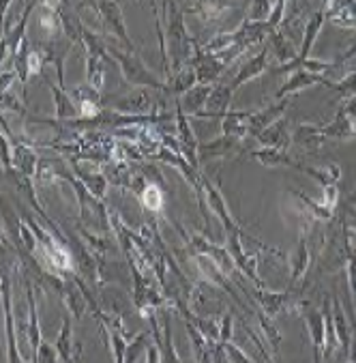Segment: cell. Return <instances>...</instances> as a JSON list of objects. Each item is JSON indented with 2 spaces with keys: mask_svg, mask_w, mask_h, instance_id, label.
<instances>
[{
  "mask_svg": "<svg viewBox=\"0 0 356 363\" xmlns=\"http://www.w3.org/2000/svg\"><path fill=\"white\" fill-rule=\"evenodd\" d=\"M318 84H324L328 86L331 80H326L322 74H314V71H307V69H299L294 71V76L283 84L279 91H277V99H283L286 95H292V93H299L303 89H311V86H318Z\"/></svg>",
  "mask_w": 356,
  "mask_h": 363,
  "instance_id": "1",
  "label": "cell"
},
{
  "mask_svg": "<svg viewBox=\"0 0 356 363\" xmlns=\"http://www.w3.org/2000/svg\"><path fill=\"white\" fill-rule=\"evenodd\" d=\"M324 13L341 28H356V0H328Z\"/></svg>",
  "mask_w": 356,
  "mask_h": 363,
  "instance_id": "2",
  "label": "cell"
},
{
  "mask_svg": "<svg viewBox=\"0 0 356 363\" xmlns=\"http://www.w3.org/2000/svg\"><path fill=\"white\" fill-rule=\"evenodd\" d=\"M255 297L260 299V306L268 316H277V314L286 312L290 308L301 306L299 301H294V295L290 293V290L288 293H266V290H258Z\"/></svg>",
  "mask_w": 356,
  "mask_h": 363,
  "instance_id": "3",
  "label": "cell"
},
{
  "mask_svg": "<svg viewBox=\"0 0 356 363\" xmlns=\"http://www.w3.org/2000/svg\"><path fill=\"white\" fill-rule=\"evenodd\" d=\"M322 131L326 138L352 140V138H356V118L350 116L345 110H339L335 121H331L328 125H322Z\"/></svg>",
  "mask_w": 356,
  "mask_h": 363,
  "instance_id": "4",
  "label": "cell"
},
{
  "mask_svg": "<svg viewBox=\"0 0 356 363\" xmlns=\"http://www.w3.org/2000/svg\"><path fill=\"white\" fill-rule=\"evenodd\" d=\"M288 101H279V104H275V106H268V108H264V110H260V112H251V116H249V133H253V135H258L260 131H264L268 125H272L275 121H279V116L286 112V106Z\"/></svg>",
  "mask_w": 356,
  "mask_h": 363,
  "instance_id": "5",
  "label": "cell"
},
{
  "mask_svg": "<svg viewBox=\"0 0 356 363\" xmlns=\"http://www.w3.org/2000/svg\"><path fill=\"white\" fill-rule=\"evenodd\" d=\"M307 325H309L311 340H314V357H316V361H320L322 352H324V344H326V318H324V312H320V310L309 312L307 314Z\"/></svg>",
  "mask_w": 356,
  "mask_h": 363,
  "instance_id": "6",
  "label": "cell"
},
{
  "mask_svg": "<svg viewBox=\"0 0 356 363\" xmlns=\"http://www.w3.org/2000/svg\"><path fill=\"white\" fill-rule=\"evenodd\" d=\"M118 60L122 62V71H125V76H127V80L129 82H133V84H151V86H161L149 71L139 65V60L137 58H131V56H122V54H118Z\"/></svg>",
  "mask_w": 356,
  "mask_h": 363,
  "instance_id": "7",
  "label": "cell"
},
{
  "mask_svg": "<svg viewBox=\"0 0 356 363\" xmlns=\"http://www.w3.org/2000/svg\"><path fill=\"white\" fill-rule=\"evenodd\" d=\"M292 140H294V144H299L301 149L316 151V149H320L322 144H324L326 135H324V131H322L320 125H301L294 131Z\"/></svg>",
  "mask_w": 356,
  "mask_h": 363,
  "instance_id": "8",
  "label": "cell"
},
{
  "mask_svg": "<svg viewBox=\"0 0 356 363\" xmlns=\"http://www.w3.org/2000/svg\"><path fill=\"white\" fill-rule=\"evenodd\" d=\"M253 155V160H258V162H262L264 166H272V168H277V166H288V168H303L301 164H297L288 153H286V149H277V147H264L262 151H253L251 153Z\"/></svg>",
  "mask_w": 356,
  "mask_h": 363,
  "instance_id": "9",
  "label": "cell"
},
{
  "mask_svg": "<svg viewBox=\"0 0 356 363\" xmlns=\"http://www.w3.org/2000/svg\"><path fill=\"white\" fill-rule=\"evenodd\" d=\"M232 86H219V89H212L208 101H206V110H202L200 114L204 116H226L228 114V106L232 99Z\"/></svg>",
  "mask_w": 356,
  "mask_h": 363,
  "instance_id": "10",
  "label": "cell"
},
{
  "mask_svg": "<svg viewBox=\"0 0 356 363\" xmlns=\"http://www.w3.org/2000/svg\"><path fill=\"white\" fill-rule=\"evenodd\" d=\"M264 147H277V149H286L288 147V142H290V138H288V129H286V121L283 118H279V121H275L272 125H268L264 131H260L258 135H255Z\"/></svg>",
  "mask_w": 356,
  "mask_h": 363,
  "instance_id": "11",
  "label": "cell"
},
{
  "mask_svg": "<svg viewBox=\"0 0 356 363\" xmlns=\"http://www.w3.org/2000/svg\"><path fill=\"white\" fill-rule=\"evenodd\" d=\"M249 116H251V112H228L224 118V125H222L224 135L234 138V140L249 135Z\"/></svg>",
  "mask_w": 356,
  "mask_h": 363,
  "instance_id": "12",
  "label": "cell"
},
{
  "mask_svg": "<svg viewBox=\"0 0 356 363\" xmlns=\"http://www.w3.org/2000/svg\"><path fill=\"white\" fill-rule=\"evenodd\" d=\"M266 69V50H262L258 56H253L249 62H245L243 67H241V71H239V76L232 80V91H236L239 86H243L245 82H249V80H253L255 76H260L262 71Z\"/></svg>",
  "mask_w": 356,
  "mask_h": 363,
  "instance_id": "13",
  "label": "cell"
},
{
  "mask_svg": "<svg viewBox=\"0 0 356 363\" xmlns=\"http://www.w3.org/2000/svg\"><path fill=\"white\" fill-rule=\"evenodd\" d=\"M324 20H326V13H324V11H318V13H314L311 20L305 24V39H303V45H301V52H299L297 60L309 58V52H311V48H314V43H316V39H318V33H320Z\"/></svg>",
  "mask_w": 356,
  "mask_h": 363,
  "instance_id": "14",
  "label": "cell"
},
{
  "mask_svg": "<svg viewBox=\"0 0 356 363\" xmlns=\"http://www.w3.org/2000/svg\"><path fill=\"white\" fill-rule=\"evenodd\" d=\"M97 9L105 16V22H108V24H110L118 35H120V39H122L127 45H131V43H129V39H127V33H125V24H122V16H120L118 5H116V3H112V0H101Z\"/></svg>",
  "mask_w": 356,
  "mask_h": 363,
  "instance_id": "15",
  "label": "cell"
},
{
  "mask_svg": "<svg viewBox=\"0 0 356 363\" xmlns=\"http://www.w3.org/2000/svg\"><path fill=\"white\" fill-rule=\"evenodd\" d=\"M303 172H307L309 177H314L322 187H328V185H337V181L341 179V170L339 166L331 164L326 168H311V166H303L301 168Z\"/></svg>",
  "mask_w": 356,
  "mask_h": 363,
  "instance_id": "16",
  "label": "cell"
},
{
  "mask_svg": "<svg viewBox=\"0 0 356 363\" xmlns=\"http://www.w3.org/2000/svg\"><path fill=\"white\" fill-rule=\"evenodd\" d=\"M333 325L337 329V337L341 340L343 350L348 352V348H350V329H348V323H345V316H343V310H341V303H339L337 297L333 299Z\"/></svg>",
  "mask_w": 356,
  "mask_h": 363,
  "instance_id": "17",
  "label": "cell"
},
{
  "mask_svg": "<svg viewBox=\"0 0 356 363\" xmlns=\"http://www.w3.org/2000/svg\"><path fill=\"white\" fill-rule=\"evenodd\" d=\"M299 200H301V204L309 211V215L314 217V220H320V222H324V220H331L333 217V208H328L324 202L322 204H316V202H311L305 194H301V191H292Z\"/></svg>",
  "mask_w": 356,
  "mask_h": 363,
  "instance_id": "18",
  "label": "cell"
},
{
  "mask_svg": "<svg viewBox=\"0 0 356 363\" xmlns=\"http://www.w3.org/2000/svg\"><path fill=\"white\" fill-rule=\"evenodd\" d=\"M210 93H212L210 86H195V89L187 91V95H185V108H187V112H195L200 106H206Z\"/></svg>",
  "mask_w": 356,
  "mask_h": 363,
  "instance_id": "19",
  "label": "cell"
},
{
  "mask_svg": "<svg viewBox=\"0 0 356 363\" xmlns=\"http://www.w3.org/2000/svg\"><path fill=\"white\" fill-rule=\"evenodd\" d=\"M328 89H333L341 99H352L354 95H356V69L354 71H350V74L341 80V82H331L328 84Z\"/></svg>",
  "mask_w": 356,
  "mask_h": 363,
  "instance_id": "20",
  "label": "cell"
},
{
  "mask_svg": "<svg viewBox=\"0 0 356 363\" xmlns=\"http://www.w3.org/2000/svg\"><path fill=\"white\" fill-rule=\"evenodd\" d=\"M307 264H309V252H307V241L305 239H301V243H299V250H297V260H294V271H292V286L305 275V271H307Z\"/></svg>",
  "mask_w": 356,
  "mask_h": 363,
  "instance_id": "21",
  "label": "cell"
},
{
  "mask_svg": "<svg viewBox=\"0 0 356 363\" xmlns=\"http://www.w3.org/2000/svg\"><path fill=\"white\" fill-rule=\"evenodd\" d=\"M228 7H230L228 0H200L197 11H200L204 18H217V16H222Z\"/></svg>",
  "mask_w": 356,
  "mask_h": 363,
  "instance_id": "22",
  "label": "cell"
},
{
  "mask_svg": "<svg viewBox=\"0 0 356 363\" xmlns=\"http://www.w3.org/2000/svg\"><path fill=\"white\" fill-rule=\"evenodd\" d=\"M275 0H253L251 3V11L247 13V20H255V22H266L270 11H272V5Z\"/></svg>",
  "mask_w": 356,
  "mask_h": 363,
  "instance_id": "23",
  "label": "cell"
},
{
  "mask_svg": "<svg viewBox=\"0 0 356 363\" xmlns=\"http://www.w3.org/2000/svg\"><path fill=\"white\" fill-rule=\"evenodd\" d=\"M142 202L151 211H159L163 206V194L157 185H147L144 194H142Z\"/></svg>",
  "mask_w": 356,
  "mask_h": 363,
  "instance_id": "24",
  "label": "cell"
},
{
  "mask_svg": "<svg viewBox=\"0 0 356 363\" xmlns=\"http://www.w3.org/2000/svg\"><path fill=\"white\" fill-rule=\"evenodd\" d=\"M260 325H262V331H264L266 340L270 342V346L275 348V354H277L279 352V344H281V333L275 329V325L264 314H260Z\"/></svg>",
  "mask_w": 356,
  "mask_h": 363,
  "instance_id": "25",
  "label": "cell"
},
{
  "mask_svg": "<svg viewBox=\"0 0 356 363\" xmlns=\"http://www.w3.org/2000/svg\"><path fill=\"white\" fill-rule=\"evenodd\" d=\"M69 335H71V329H69V323L62 325V335L58 340V350H60V357L62 359H71V352H69Z\"/></svg>",
  "mask_w": 356,
  "mask_h": 363,
  "instance_id": "26",
  "label": "cell"
},
{
  "mask_svg": "<svg viewBox=\"0 0 356 363\" xmlns=\"http://www.w3.org/2000/svg\"><path fill=\"white\" fill-rule=\"evenodd\" d=\"M30 297V318H33V329H30V342L33 346L37 348L39 346V329H37V312H35V301H33V295Z\"/></svg>",
  "mask_w": 356,
  "mask_h": 363,
  "instance_id": "27",
  "label": "cell"
},
{
  "mask_svg": "<svg viewBox=\"0 0 356 363\" xmlns=\"http://www.w3.org/2000/svg\"><path fill=\"white\" fill-rule=\"evenodd\" d=\"M26 69L28 71H33V74H39V71H41V56L37 54V52H30L28 54V58H26Z\"/></svg>",
  "mask_w": 356,
  "mask_h": 363,
  "instance_id": "28",
  "label": "cell"
},
{
  "mask_svg": "<svg viewBox=\"0 0 356 363\" xmlns=\"http://www.w3.org/2000/svg\"><path fill=\"white\" fill-rule=\"evenodd\" d=\"M226 352H228V361H236V359H241V361H251L243 350H239V348L232 346V344H226Z\"/></svg>",
  "mask_w": 356,
  "mask_h": 363,
  "instance_id": "29",
  "label": "cell"
},
{
  "mask_svg": "<svg viewBox=\"0 0 356 363\" xmlns=\"http://www.w3.org/2000/svg\"><path fill=\"white\" fill-rule=\"evenodd\" d=\"M341 110H345L350 116H354V118H356V95H354L352 99H348V101L343 104V108H341Z\"/></svg>",
  "mask_w": 356,
  "mask_h": 363,
  "instance_id": "30",
  "label": "cell"
},
{
  "mask_svg": "<svg viewBox=\"0 0 356 363\" xmlns=\"http://www.w3.org/2000/svg\"><path fill=\"white\" fill-rule=\"evenodd\" d=\"M24 26H26V16H24V20H22V24H20V28H18V33H22V30H24ZM18 39H20V35H16V41H13V52L18 50Z\"/></svg>",
  "mask_w": 356,
  "mask_h": 363,
  "instance_id": "31",
  "label": "cell"
},
{
  "mask_svg": "<svg viewBox=\"0 0 356 363\" xmlns=\"http://www.w3.org/2000/svg\"><path fill=\"white\" fill-rule=\"evenodd\" d=\"M348 204H356V191L348 198Z\"/></svg>",
  "mask_w": 356,
  "mask_h": 363,
  "instance_id": "32",
  "label": "cell"
}]
</instances>
